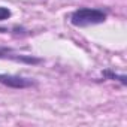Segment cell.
<instances>
[{"label": "cell", "instance_id": "5b68a950", "mask_svg": "<svg viewBox=\"0 0 127 127\" xmlns=\"http://www.w3.org/2000/svg\"><path fill=\"white\" fill-rule=\"evenodd\" d=\"M11 17V11L8 8H3V6H0V21H5Z\"/></svg>", "mask_w": 127, "mask_h": 127}, {"label": "cell", "instance_id": "7a4b0ae2", "mask_svg": "<svg viewBox=\"0 0 127 127\" xmlns=\"http://www.w3.org/2000/svg\"><path fill=\"white\" fill-rule=\"evenodd\" d=\"M0 84H3V85H6V87H11V88L23 90V88L33 87V85H34V81H32V79H29V78H23V76L2 75V73H0Z\"/></svg>", "mask_w": 127, "mask_h": 127}, {"label": "cell", "instance_id": "277c9868", "mask_svg": "<svg viewBox=\"0 0 127 127\" xmlns=\"http://www.w3.org/2000/svg\"><path fill=\"white\" fill-rule=\"evenodd\" d=\"M103 75H105V76H108L109 79L120 81L123 85H126V84H127V81H126V79H127V78H126V75H117V73H112L111 70H105V72H103Z\"/></svg>", "mask_w": 127, "mask_h": 127}, {"label": "cell", "instance_id": "6da1fadb", "mask_svg": "<svg viewBox=\"0 0 127 127\" xmlns=\"http://www.w3.org/2000/svg\"><path fill=\"white\" fill-rule=\"evenodd\" d=\"M106 20V12L96 8H79L70 17V23L75 27H88L102 24Z\"/></svg>", "mask_w": 127, "mask_h": 127}, {"label": "cell", "instance_id": "3957f363", "mask_svg": "<svg viewBox=\"0 0 127 127\" xmlns=\"http://www.w3.org/2000/svg\"><path fill=\"white\" fill-rule=\"evenodd\" d=\"M0 58H9L14 61H20V63H27V64H39L42 61L40 58H36L33 55H23V54H17L9 48H2L0 46Z\"/></svg>", "mask_w": 127, "mask_h": 127}]
</instances>
